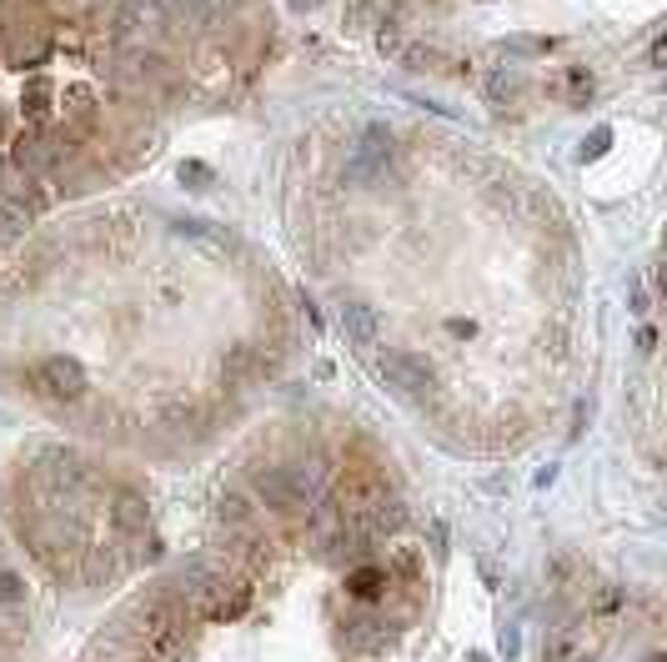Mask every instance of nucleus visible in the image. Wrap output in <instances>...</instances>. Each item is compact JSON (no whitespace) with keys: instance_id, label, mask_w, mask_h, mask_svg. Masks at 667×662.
<instances>
[{"instance_id":"1a4fd4ad","label":"nucleus","mask_w":667,"mask_h":662,"mask_svg":"<svg viewBox=\"0 0 667 662\" xmlns=\"http://www.w3.org/2000/svg\"><path fill=\"white\" fill-rule=\"evenodd\" d=\"M146 652H151L156 662H191V652H196V627H191V617H181V622L151 632V637H146Z\"/></svg>"},{"instance_id":"f8f14e48","label":"nucleus","mask_w":667,"mask_h":662,"mask_svg":"<svg viewBox=\"0 0 667 662\" xmlns=\"http://www.w3.org/2000/svg\"><path fill=\"white\" fill-rule=\"evenodd\" d=\"M387 587H392V577H387V567H377V562H357V567L347 572V597H352V602H382Z\"/></svg>"},{"instance_id":"6e6552de","label":"nucleus","mask_w":667,"mask_h":662,"mask_svg":"<svg viewBox=\"0 0 667 662\" xmlns=\"http://www.w3.org/2000/svg\"><path fill=\"white\" fill-rule=\"evenodd\" d=\"M392 151H397L392 131H387V126H367V131L357 136V146H352V176H357V181H377V176L387 171Z\"/></svg>"},{"instance_id":"5701e85b","label":"nucleus","mask_w":667,"mask_h":662,"mask_svg":"<svg viewBox=\"0 0 667 662\" xmlns=\"http://www.w3.org/2000/svg\"><path fill=\"white\" fill-rule=\"evenodd\" d=\"M181 186L206 191V186H211V166H206V161H186V166H181Z\"/></svg>"},{"instance_id":"aec40b11","label":"nucleus","mask_w":667,"mask_h":662,"mask_svg":"<svg viewBox=\"0 0 667 662\" xmlns=\"http://www.w3.org/2000/svg\"><path fill=\"white\" fill-rule=\"evenodd\" d=\"M21 602H26L21 572H0V612H11V607H21Z\"/></svg>"},{"instance_id":"ddd939ff","label":"nucleus","mask_w":667,"mask_h":662,"mask_svg":"<svg viewBox=\"0 0 667 662\" xmlns=\"http://www.w3.org/2000/svg\"><path fill=\"white\" fill-rule=\"evenodd\" d=\"M342 331H347L352 342H372L377 331H382V321H377V311L367 301H342Z\"/></svg>"},{"instance_id":"f03ea898","label":"nucleus","mask_w":667,"mask_h":662,"mask_svg":"<svg viewBox=\"0 0 667 662\" xmlns=\"http://www.w3.org/2000/svg\"><path fill=\"white\" fill-rule=\"evenodd\" d=\"M246 607H251V577H241V572H231V567H216V577H211V582L201 587V597L191 602V612L206 617V622H236Z\"/></svg>"},{"instance_id":"b1692460","label":"nucleus","mask_w":667,"mask_h":662,"mask_svg":"<svg viewBox=\"0 0 667 662\" xmlns=\"http://www.w3.org/2000/svg\"><path fill=\"white\" fill-rule=\"evenodd\" d=\"M567 86H577V101L592 96V76H587V71H567Z\"/></svg>"},{"instance_id":"39448f33","label":"nucleus","mask_w":667,"mask_h":662,"mask_svg":"<svg viewBox=\"0 0 667 662\" xmlns=\"http://www.w3.org/2000/svg\"><path fill=\"white\" fill-rule=\"evenodd\" d=\"M331 497H337V507H342L347 517H367L382 497H392V482H387L372 462H352V467L337 477V492H331Z\"/></svg>"},{"instance_id":"0eeeda50","label":"nucleus","mask_w":667,"mask_h":662,"mask_svg":"<svg viewBox=\"0 0 667 662\" xmlns=\"http://www.w3.org/2000/svg\"><path fill=\"white\" fill-rule=\"evenodd\" d=\"M0 206H11V211H21V216H31L36 221V211H46V191H41V176H31V171H21L11 156L0 161Z\"/></svg>"},{"instance_id":"bb28decb","label":"nucleus","mask_w":667,"mask_h":662,"mask_svg":"<svg viewBox=\"0 0 667 662\" xmlns=\"http://www.w3.org/2000/svg\"><path fill=\"white\" fill-rule=\"evenodd\" d=\"M432 6H447V0H432Z\"/></svg>"},{"instance_id":"7ed1b4c3","label":"nucleus","mask_w":667,"mask_h":662,"mask_svg":"<svg viewBox=\"0 0 667 662\" xmlns=\"http://www.w3.org/2000/svg\"><path fill=\"white\" fill-rule=\"evenodd\" d=\"M11 161L31 176H61L66 161H71V146L51 131V126H26L16 141H11Z\"/></svg>"},{"instance_id":"f3484780","label":"nucleus","mask_w":667,"mask_h":662,"mask_svg":"<svg viewBox=\"0 0 667 662\" xmlns=\"http://www.w3.org/2000/svg\"><path fill=\"white\" fill-rule=\"evenodd\" d=\"M221 522H226V527H251V502H246L241 492H226V497H221Z\"/></svg>"},{"instance_id":"4be33fe9","label":"nucleus","mask_w":667,"mask_h":662,"mask_svg":"<svg viewBox=\"0 0 667 662\" xmlns=\"http://www.w3.org/2000/svg\"><path fill=\"white\" fill-rule=\"evenodd\" d=\"M407 66H412V71H442L447 61H442L432 46H412V51H407Z\"/></svg>"},{"instance_id":"a878e982","label":"nucleus","mask_w":667,"mask_h":662,"mask_svg":"<svg viewBox=\"0 0 667 662\" xmlns=\"http://www.w3.org/2000/svg\"><path fill=\"white\" fill-rule=\"evenodd\" d=\"M291 6H296V11H311V6H316V0H291Z\"/></svg>"},{"instance_id":"f257e3e1","label":"nucleus","mask_w":667,"mask_h":662,"mask_svg":"<svg viewBox=\"0 0 667 662\" xmlns=\"http://www.w3.org/2000/svg\"><path fill=\"white\" fill-rule=\"evenodd\" d=\"M316 487H321V467L316 462H306V467H256V497L281 517L306 512L321 497Z\"/></svg>"},{"instance_id":"423d86ee","label":"nucleus","mask_w":667,"mask_h":662,"mask_svg":"<svg viewBox=\"0 0 667 662\" xmlns=\"http://www.w3.org/2000/svg\"><path fill=\"white\" fill-rule=\"evenodd\" d=\"M31 387L46 397V402H81L86 397V367L76 357H46L36 372H31Z\"/></svg>"},{"instance_id":"a211bd4d","label":"nucleus","mask_w":667,"mask_h":662,"mask_svg":"<svg viewBox=\"0 0 667 662\" xmlns=\"http://www.w3.org/2000/svg\"><path fill=\"white\" fill-rule=\"evenodd\" d=\"M487 101H492V106H507V101H517V76H507V71H492V76H487Z\"/></svg>"},{"instance_id":"dca6fc26","label":"nucleus","mask_w":667,"mask_h":662,"mask_svg":"<svg viewBox=\"0 0 667 662\" xmlns=\"http://www.w3.org/2000/svg\"><path fill=\"white\" fill-rule=\"evenodd\" d=\"M26 226H31V216H21V211H11V206H0V251H11V246L26 236Z\"/></svg>"},{"instance_id":"393cba45","label":"nucleus","mask_w":667,"mask_h":662,"mask_svg":"<svg viewBox=\"0 0 667 662\" xmlns=\"http://www.w3.org/2000/svg\"><path fill=\"white\" fill-rule=\"evenodd\" d=\"M377 41H382V51H397V26H392V21H387V26H382V31H377Z\"/></svg>"},{"instance_id":"9b49d317","label":"nucleus","mask_w":667,"mask_h":662,"mask_svg":"<svg viewBox=\"0 0 667 662\" xmlns=\"http://www.w3.org/2000/svg\"><path fill=\"white\" fill-rule=\"evenodd\" d=\"M111 527L121 532V537H141L146 527H151V507H146V497L141 492H116L111 497Z\"/></svg>"},{"instance_id":"6ab92c4d","label":"nucleus","mask_w":667,"mask_h":662,"mask_svg":"<svg viewBox=\"0 0 667 662\" xmlns=\"http://www.w3.org/2000/svg\"><path fill=\"white\" fill-rule=\"evenodd\" d=\"M216 6H221V0H176V11H181L191 26H206V21H216V16H221Z\"/></svg>"},{"instance_id":"2eb2a0df","label":"nucleus","mask_w":667,"mask_h":662,"mask_svg":"<svg viewBox=\"0 0 667 662\" xmlns=\"http://www.w3.org/2000/svg\"><path fill=\"white\" fill-rule=\"evenodd\" d=\"M51 111H56V91H51L46 81H31L26 96H21V116H26V126H46Z\"/></svg>"},{"instance_id":"412c9836","label":"nucleus","mask_w":667,"mask_h":662,"mask_svg":"<svg viewBox=\"0 0 667 662\" xmlns=\"http://www.w3.org/2000/svg\"><path fill=\"white\" fill-rule=\"evenodd\" d=\"M607 151H612V131H607V126H602V131H592V136L577 146V156H582V161H597V156H607Z\"/></svg>"},{"instance_id":"9d476101","label":"nucleus","mask_w":667,"mask_h":662,"mask_svg":"<svg viewBox=\"0 0 667 662\" xmlns=\"http://www.w3.org/2000/svg\"><path fill=\"white\" fill-rule=\"evenodd\" d=\"M342 642H347V652H387L392 647V627H387V617H347L342 622Z\"/></svg>"},{"instance_id":"4468645a","label":"nucleus","mask_w":667,"mask_h":662,"mask_svg":"<svg viewBox=\"0 0 667 662\" xmlns=\"http://www.w3.org/2000/svg\"><path fill=\"white\" fill-rule=\"evenodd\" d=\"M547 662H592V642H587L577 627H562V632L547 642Z\"/></svg>"},{"instance_id":"20e7f679","label":"nucleus","mask_w":667,"mask_h":662,"mask_svg":"<svg viewBox=\"0 0 667 662\" xmlns=\"http://www.w3.org/2000/svg\"><path fill=\"white\" fill-rule=\"evenodd\" d=\"M377 367H382V382L397 387L407 402H437V372H432L427 357H417V352H382Z\"/></svg>"}]
</instances>
